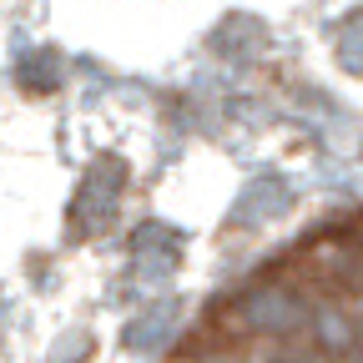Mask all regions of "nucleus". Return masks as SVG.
Returning a JSON list of instances; mask_svg holds the SVG:
<instances>
[{
    "instance_id": "obj_1",
    "label": "nucleus",
    "mask_w": 363,
    "mask_h": 363,
    "mask_svg": "<svg viewBox=\"0 0 363 363\" xmlns=\"http://www.w3.org/2000/svg\"><path fill=\"white\" fill-rule=\"evenodd\" d=\"M308 313H313V303L303 293H293L288 283H257L238 298L233 323L242 333H257L262 343H288V338L308 333Z\"/></svg>"
},
{
    "instance_id": "obj_2",
    "label": "nucleus",
    "mask_w": 363,
    "mask_h": 363,
    "mask_svg": "<svg viewBox=\"0 0 363 363\" xmlns=\"http://www.w3.org/2000/svg\"><path fill=\"white\" fill-rule=\"evenodd\" d=\"M308 333H313V348L318 353H333V358H353V348L363 343V318L343 303V298H313V313H308Z\"/></svg>"
},
{
    "instance_id": "obj_3",
    "label": "nucleus",
    "mask_w": 363,
    "mask_h": 363,
    "mask_svg": "<svg viewBox=\"0 0 363 363\" xmlns=\"http://www.w3.org/2000/svg\"><path fill=\"white\" fill-rule=\"evenodd\" d=\"M288 363H353V358H333V353H318V348H288Z\"/></svg>"
},
{
    "instance_id": "obj_4",
    "label": "nucleus",
    "mask_w": 363,
    "mask_h": 363,
    "mask_svg": "<svg viewBox=\"0 0 363 363\" xmlns=\"http://www.w3.org/2000/svg\"><path fill=\"white\" fill-rule=\"evenodd\" d=\"M192 363H247V353H197Z\"/></svg>"
},
{
    "instance_id": "obj_5",
    "label": "nucleus",
    "mask_w": 363,
    "mask_h": 363,
    "mask_svg": "<svg viewBox=\"0 0 363 363\" xmlns=\"http://www.w3.org/2000/svg\"><path fill=\"white\" fill-rule=\"evenodd\" d=\"M353 363H363V343H358V348H353Z\"/></svg>"
}]
</instances>
